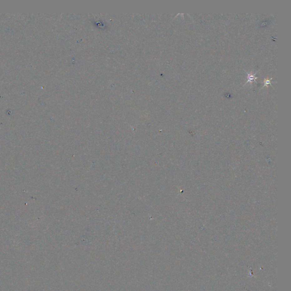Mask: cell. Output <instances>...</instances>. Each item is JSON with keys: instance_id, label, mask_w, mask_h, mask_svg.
Listing matches in <instances>:
<instances>
[{"instance_id": "6da1fadb", "label": "cell", "mask_w": 291, "mask_h": 291, "mask_svg": "<svg viewBox=\"0 0 291 291\" xmlns=\"http://www.w3.org/2000/svg\"><path fill=\"white\" fill-rule=\"evenodd\" d=\"M247 74H248V81L246 83V84H247L248 83H249V82H252L253 81L255 80V79H258V78H255V75L256 74H248V73H247Z\"/></svg>"}, {"instance_id": "7a4b0ae2", "label": "cell", "mask_w": 291, "mask_h": 291, "mask_svg": "<svg viewBox=\"0 0 291 291\" xmlns=\"http://www.w3.org/2000/svg\"><path fill=\"white\" fill-rule=\"evenodd\" d=\"M271 79H269V80H267L266 81H265V82H264L265 84H264V85H268V84L270 85V84H271L270 81H271Z\"/></svg>"}]
</instances>
